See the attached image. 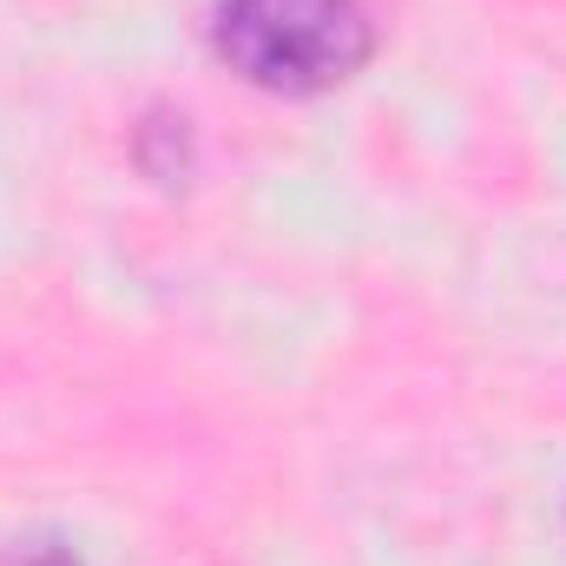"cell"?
I'll return each instance as SVG.
<instances>
[{
    "instance_id": "1",
    "label": "cell",
    "mask_w": 566,
    "mask_h": 566,
    "mask_svg": "<svg viewBox=\"0 0 566 566\" xmlns=\"http://www.w3.org/2000/svg\"><path fill=\"white\" fill-rule=\"evenodd\" d=\"M211 46L251 86L310 99L343 86L376 53V20L363 0H224Z\"/></svg>"
},
{
    "instance_id": "2",
    "label": "cell",
    "mask_w": 566,
    "mask_h": 566,
    "mask_svg": "<svg viewBox=\"0 0 566 566\" xmlns=\"http://www.w3.org/2000/svg\"><path fill=\"white\" fill-rule=\"evenodd\" d=\"M0 566H86V554L66 547V541L27 534V541H0Z\"/></svg>"
}]
</instances>
